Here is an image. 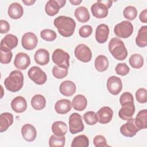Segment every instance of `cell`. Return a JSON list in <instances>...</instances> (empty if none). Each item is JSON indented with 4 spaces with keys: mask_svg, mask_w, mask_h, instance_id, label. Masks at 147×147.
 Instances as JSON below:
<instances>
[{
    "mask_svg": "<svg viewBox=\"0 0 147 147\" xmlns=\"http://www.w3.org/2000/svg\"><path fill=\"white\" fill-rule=\"evenodd\" d=\"M72 108L71 103L68 99H60L56 102L55 105V109L57 113L65 114L68 113Z\"/></svg>",
    "mask_w": 147,
    "mask_h": 147,
    "instance_id": "cell-24",
    "label": "cell"
},
{
    "mask_svg": "<svg viewBox=\"0 0 147 147\" xmlns=\"http://www.w3.org/2000/svg\"><path fill=\"white\" fill-rule=\"evenodd\" d=\"M135 119V123L139 130L145 129L147 127V110H140Z\"/></svg>",
    "mask_w": 147,
    "mask_h": 147,
    "instance_id": "cell-29",
    "label": "cell"
},
{
    "mask_svg": "<svg viewBox=\"0 0 147 147\" xmlns=\"http://www.w3.org/2000/svg\"><path fill=\"white\" fill-rule=\"evenodd\" d=\"M52 59L53 62L60 67L68 68L69 66V55L61 49H56L53 51Z\"/></svg>",
    "mask_w": 147,
    "mask_h": 147,
    "instance_id": "cell-5",
    "label": "cell"
},
{
    "mask_svg": "<svg viewBox=\"0 0 147 147\" xmlns=\"http://www.w3.org/2000/svg\"><path fill=\"white\" fill-rule=\"evenodd\" d=\"M53 24L60 34L64 37L71 36L76 28V22L71 17L64 16L56 17L53 21Z\"/></svg>",
    "mask_w": 147,
    "mask_h": 147,
    "instance_id": "cell-1",
    "label": "cell"
},
{
    "mask_svg": "<svg viewBox=\"0 0 147 147\" xmlns=\"http://www.w3.org/2000/svg\"><path fill=\"white\" fill-rule=\"evenodd\" d=\"M18 38L14 34H8L2 38L1 41L0 50L11 51L18 45Z\"/></svg>",
    "mask_w": 147,
    "mask_h": 147,
    "instance_id": "cell-15",
    "label": "cell"
},
{
    "mask_svg": "<svg viewBox=\"0 0 147 147\" xmlns=\"http://www.w3.org/2000/svg\"><path fill=\"white\" fill-rule=\"evenodd\" d=\"M109 50L118 60H123L127 56V51L123 42L117 37L112 38L109 42Z\"/></svg>",
    "mask_w": 147,
    "mask_h": 147,
    "instance_id": "cell-3",
    "label": "cell"
},
{
    "mask_svg": "<svg viewBox=\"0 0 147 147\" xmlns=\"http://www.w3.org/2000/svg\"><path fill=\"white\" fill-rule=\"evenodd\" d=\"M28 75L30 80L38 85L44 84L47 79L46 74L37 66L32 67L29 69Z\"/></svg>",
    "mask_w": 147,
    "mask_h": 147,
    "instance_id": "cell-8",
    "label": "cell"
},
{
    "mask_svg": "<svg viewBox=\"0 0 147 147\" xmlns=\"http://www.w3.org/2000/svg\"><path fill=\"white\" fill-rule=\"evenodd\" d=\"M69 131L71 134H75L82 131L84 129V126L82 121L81 115L77 113H72L69 117Z\"/></svg>",
    "mask_w": 147,
    "mask_h": 147,
    "instance_id": "cell-7",
    "label": "cell"
},
{
    "mask_svg": "<svg viewBox=\"0 0 147 147\" xmlns=\"http://www.w3.org/2000/svg\"><path fill=\"white\" fill-rule=\"evenodd\" d=\"M34 59L37 64L45 65L49 61V53L45 49H38L34 53Z\"/></svg>",
    "mask_w": 147,
    "mask_h": 147,
    "instance_id": "cell-22",
    "label": "cell"
},
{
    "mask_svg": "<svg viewBox=\"0 0 147 147\" xmlns=\"http://www.w3.org/2000/svg\"><path fill=\"white\" fill-rule=\"evenodd\" d=\"M66 3L65 0H49L45 6L46 14L49 16H53L58 13L60 8L63 7Z\"/></svg>",
    "mask_w": 147,
    "mask_h": 147,
    "instance_id": "cell-12",
    "label": "cell"
},
{
    "mask_svg": "<svg viewBox=\"0 0 147 147\" xmlns=\"http://www.w3.org/2000/svg\"><path fill=\"white\" fill-rule=\"evenodd\" d=\"M10 30V25L9 22L4 20L0 21V32L2 34L7 33Z\"/></svg>",
    "mask_w": 147,
    "mask_h": 147,
    "instance_id": "cell-46",
    "label": "cell"
},
{
    "mask_svg": "<svg viewBox=\"0 0 147 147\" xmlns=\"http://www.w3.org/2000/svg\"><path fill=\"white\" fill-rule=\"evenodd\" d=\"M83 119L88 125H94L98 122L96 113L93 111L86 112L83 115Z\"/></svg>",
    "mask_w": 147,
    "mask_h": 147,
    "instance_id": "cell-38",
    "label": "cell"
},
{
    "mask_svg": "<svg viewBox=\"0 0 147 147\" xmlns=\"http://www.w3.org/2000/svg\"><path fill=\"white\" fill-rule=\"evenodd\" d=\"M68 69L66 68L60 67L57 65H55L52 68V74L53 76L56 79H63L67 76L68 74Z\"/></svg>",
    "mask_w": 147,
    "mask_h": 147,
    "instance_id": "cell-39",
    "label": "cell"
},
{
    "mask_svg": "<svg viewBox=\"0 0 147 147\" xmlns=\"http://www.w3.org/2000/svg\"><path fill=\"white\" fill-rule=\"evenodd\" d=\"M138 131L140 130L135 123V119L132 118L127 120V122L122 125L120 128L121 133L123 136L127 137L134 136Z\"/></svg>",
    "mask_w": 147,
    "mask_h": 147,
    "instance_id": "cell-10",
    "label": "cell"
},
{
    "mask_svg": "<svg viewBox=\"0 0 147 147\" xmlns=\"http://www.w3.org/2000/svg\"><path fill=\"white\" fill-rule=\"evenodd\" d=\"M109 60L106 56L104 55L98 56L94 62L95 69L99 72H103L109 67Z\"/></svg>",
    "mask_w": 147,
    "mask_h": 147,
    "instance_id": "cell-31",
    "label": "cell"
},
{
    "mask_svg": "<svg viewBox=\"0 0 147 147\" xmlns=\"http://www.w3.org/2000/svg\"><path fill=\"white\" fill-rule=\"evenodd\" d=\"M76 19L80 22H86L90 18L88 9L84 6H79L77 7L74 12Z\"/></svg>",
    "mask_w": 147,
    "mask_h": 147,
    "instance_id": "cell-30",
    "label": "cell"
},
{
    "mask_svg": "<svg viewBox=\"0 0 147 147\" xmlns=\"http://www.w3.org/2000/svg\"><path fill=\"white\" fill-rule=\"evenodd\" d=\"M13 56L11 51L0 50V61L2 64H8L10 63Z\"/></svg>",
    "mask_w": 147,
    "mask_h": 147,
    "instance_id": "cell-42",
    "label": "cell"
},
{
    "mask_svg": "<svg viewBox=\"0 0 147 147\" xmlns=\"http://www.w3.org/2000/svg\"><path fill=\"white\" fill-rule=\"evenodd\" d=\"M112 1L98 0L91 6L92 15L97 18H103L108 15V9L111 6Z\"/></svg>",
    "mask_w": 147,
    "mask_h": 147,
    "instance_id": "cell-4",
    "label": "cell"
},
{
    "mask_svg": "<svg viewBox=\"0 0 147 147\" xmlns=\"http://www.w3.org/2000/svg\"><path fill=\"white\" fill-rule=\"evenodd\" d=\"M30 64V59L29 55L24 52L18 53L14 60V65L16 68L20 70L26 69Z\"/></svg>",
    "mask_w": 147,
    "mask_h": 147,
    "instance_id": "cell-16",
    "label": "cell"
},
{
    "mask_svg": "<svg viewBox=\"0 0 147 147\" xmlns=\"http://www.w3.org/2000/svg\"><path fill=\"white\" fill-rule=\"evenodd\" d=\"M41 37L47 41H53L57 37L56 32L49 29H45L41 31L40 32Z\"/></svg>",
    "mask_w": 147,
    "mask_h": 147,
    "instance_id": "cell-37",
    "label": "cell"
},
{
    "mask_svg": "<svg viewBox=\"0 0 147 147\" xmlns=\"http://www.w3.org/2000/svg\"><path fill=\"white\" fill-rule=\"evenodd\" d=\"M21 134L26 141L32 142L36 138L37 131L34 126L26 123L23 125L21 128Z\"/></svg>",
    "mask_w": 147,
    "mask_h": 147,
    "instance_id": "cell-19",
    "label": "cell"
},
{
    "mask_svg": "<svg viewBox=\"0 0 147 147\" xmlns=\"http://www.w3.org/2000/svg\"><path fill=\"white\" fill-rule=\"evenodd\" d=\"M65 138L63 136H57L55 134L52 135L49 139V146L51 147L59 146L63 147L65 145Z\"/></svg>",
    "mask_w": 147,
    "mask_h": 147,
    "instance_id": "cell-35",
    "label": "cell"
},
{
    "mask_svg": "<svg viewBox=\"0 0 147 147\" xmlns=\"http://www.w3.org/2000/svg\"><path fill=\"white\" fill-rule=\"evenodd\" d=\"M13 123V115L7 112L3 113L0 115V132L6 131Z\"/></svg>",
    "mask_w": 147,
    "mask_h": 147,
    "instance_id": "cell-25",
    "label": "cell"
},
{
    "mask_svg": "<svg viewBox=\"0 0 147 147\" xmlns=\"http://www.w3.org/2000/svg\"><path fill=\"white\" fill-rule=\"evenodd\" d=\"M96 116L98 122L101 124H106L111 121L113 111L110 107H102L96 113Z\"/></svg>",
    "mask_w": 147,
    "mask_h": 147,
    "instance_id": "cell-17",
    "label": "cell"
},
{
    "mask_svg": "<svg viewBox=\"0 0 147 147\" xmlns=\"http://www.w3.org/2000/svg\"><path fill=\"white\" fill-rule=\"evenodd\" d=\"M136 43L137 46L144 48L147 45V26H142L138 30L136 38Z\"/></svg>",
    "mask_w": 147,
    "mask_h": 147,
    "instance_id": "cell-28",
    "label": "cell"
},
{
    "mask_svg": "<svg viewBox=\"0 0 147 147\" xmlns=\"http://www.w3.org/2000/svg\"><path fill=\"white\" fill-rule=\"evenodd\" d=\"M8 15L14 20L20 18L24 14V9L22 6L17 2H14L10 5L8 8Z\"/></svg>",
    "mask_w": 147,
    "mask_h": 147,
    "instance_id": "cell-23",
    "label": "cell"
},
{
    "mask_svg": "<svg viewBox=\"0 0 147 147\" xmlns=\"http://www.w3.org/2000/svg\"><path fill=\"white\" fill-rule=\"evenodd\" d=\"M75 56L80 61L87 63L91 61L92 52L90 48L84 44H80L75 49Z\"/></svg>",
    "mask_w": 147,
    "mask_h": 147,
    "instance_id": "cell-9",
    "label": "cell"
},
{
    "mask_svg": "<svg viewBox=\"0 0 147 147\" xmlns=\"http://www.w3.org/2000/svg\"><path fill=\"white\" fill-rule=\"evenodd\" d=\"M76 87L75 84L71 80H65L63 82L59 87L61 94L65 96H71L76 92Z\"/></svg>",
    "mask_w": 147,
    "mask_h": 147,
    "instance_id": "cell-21",
    "label": "cell"
},
{
    "mask_svg": "<svg viewBox=\"0 0 147 147\" xmlns=\"http://www.w3.org/2000/svg\"><path fill=\"white\" fill-rule=\"evenodd\" d=\"M121 109L118 111V116L123 120L127 121L132 118L135 113L134 102H127L121 105Z\"/></svg>",
    "mask_w": 147,
    "mask_h": 147,
    "instance_id": "cell-13",
    "label": "cell"
},
{
    "mask_svg": "<svg viewBox=\"0 0 147 147\" xmlns=\"http://www.w3.org/2000/svg\"><path fill=\"white\" fill-rule=\"evenodd\" d=\"M115 72L117 74L121 76L127 75L130 71V68L126 63H118L115 67Z\"/></svg>",
    "mask_w": 147,
    "mask_h": 147,
    "instance_id": "cell-41",
    "label": "cell"
},
{
    "mask_svg": "<svg viewBox=\"0 0 147 147\" xmlns=\"http://www.w3.org/2000/svg\"><path fill=\"white\" fill-rule=\"evenodd\" d=\"M36 2L35 0H22V2L26 6H30L34 3Z\"/></svg>",
    "mask_w": 147,
    "mask_h": 147,
    "instance_id": "cell-48",
    "label": "cell"
},
{
    "mask_svg": "<svg viewBox=\"0 0 147 147\" xmlns=\"http://www.w3.org/2000/svg\"><path fill=\"white\" fill-rule=\"evenodd\" d=\"M129 64L133 68L138 69L144 65V58L140 54L134 53L129 58Z\"/></svg>",
    "mask_w": 147,
    "mask_h": 147,
    "instance_id": "cell-34",
    "label": "cell"
},
{
    "mask_svg": "<svg viewBox=\"0 0 147 147\" xmlns=\"http://www.w3.org/2000/svg\"><path fill=\"white\" fill-rule=\"evenodd\" d=\"M136 98L140 103H145L147 102V90L144 88L138 89L136 92Z\"/></svg>",
    "mask_w": 147,
    "mask_h": 147,
    "instance_id": "cell-40",
    "label": "cell"
},
{
    "mask_svg": "<svg viewBox=\"0 0 147 147\" xmlns=\"http://www.w3.org/2000/svg\"><path fill=\"white\" fill-rule=\"evenodd\" d=\"M52 131L56 136H63L67 133L68 127L67 124L63 121H57L53 123L52 125Z\"/></svg>",
    "mask_w": 147,
    "mask_h": 147,
    "instance_id": "cell-27",
    "label": "cell"
},
{
    "mask_svg": "<svg viewBox=\"0 0 147 147\" xmlns=\"http://www.w3.org/2000/svg\"><path fill=\"white\" fill-rule=\"evenodd\" d=\"M38 43V38L36 35L32 32L25 33L22 37L21 44L22 47L26 50L34 49Z\"/></svg>",
    "mask_w": 147,
    "mask_h": 147,
    "instance_id": "cell-14",
    "label": "cell"
},
{
    "mask_svg": "<svg viewBox=\"0 0 147 147\" xmlns=\"http://www.w3.org/2000/svg\"><path fill=\"white\" fill-rule=\"evenodd\" d=\"M123 14L125 18L129 20H134L137 15V10L134 6H128L123 11Z\"/></svg>",
    "mask_w": 147,
    "mask_h": 147,
    "instance_id": "cell-36",
    "label": "cell"
},
{
    "mask_svg": "<svg viewBox=\"0 0 147 147\" xmlns=\"http://www.w3.org/2000/svg\"><path fill=\"white\" fill-rule=\"evenodd\" d=\"M109 28L104 24L99 25L95 30V39L98 43H105L108 39Z\"/></svg>",
    "mask_w": 147,
    "mask_h": 147,
    "instance_id": "cell-18",
    "label": "cell"
},
{
    "mask_svg": "<svg viewBox=\"0 0 147 147\" xmlns=\"http://www.w3.org/2000/svg\"><path fill=\"white\" fill-rule=\"evenodd\" d=\"M6 88L13 92L20 91L24 85V76L19 70L11 71L4 81Z\"/></svg>",
    "mask_w": 147,
    "mask_h": 147,
    "instance_id": "cell-2",
    "label": "cell"
},
{
    "mask_svg": "<svg viewBox=\"0 0 147 147\" xmlns=\"http://www.w3.org/2000/svg\"><path fill=\"white\" fill-rule=\"evenodd\" d=\"M92 32V28L91 25H85L81 26L79 30V34L80 37L83 38H87L89 37Z\"/></svg>",
    "mask_w": 147,
    "mask_h": 147,
    "instance_id": "cell-44",
    "label": "cell"
},
{
    "mask_svg": "<svg viewBox=\"0 0 147 147\" xmlns=\"http://www.w3.org/2000/svg\"><path fill=\"white\" fill-rule=\"evenodd\" d=\"M93 143L95 147L108 146L105 137L102 135H97L93 139Z\"/></svg>",
    "mask_w": 147,
    "mask_h": 147,
    "instance_id": "cell-43",
    "label": "cell"
},
{
    "mask_svg": "<svg viewBox=\"0 0 147 147\" xmlns=\"http://www.w3.org/2000/svg\"><path fill=\"white\" fill-rule=\"evenodd\" d=\"M106 86L109 92L114 95H118L122 89L121 79L115 76H111L108 78Z\"/></svg>",
    "mask_w": 147,
    "mask_h": 147,
    "instance_id": "cell-11",
    "label": "cell"
},
{
    "mask_svg": "<svg viewBox=\"0 0 147 147\" xmlns=\"http://www.w3.org/2000/svg\"><path fill=\"white\" fill-rule=\"evenodd\" d=\"M30 103L34 109L36 110H41L45 107L46 99L43 95L37 94L33 96Z\"/></svg>",
    "mask_w": 147,
    "mask_h": 147,
    "instance_id": "cell-32",
    "label": "cell"
},
{
    "mask_svg": "<svg viewBox=\"0 0 147 147\" xmlns=\"http://www.w3.org/2000/svg\"><path fill=\"white\" fill-rule=\"evenodd\" d=\"M11 107L16 113H23L27 108L26 100L23 96H16L12 100L11 102Z\"/></svg>",
    "mask_w": 147,
    "mask_h": 147,
    "instance_id": "cell-20",
    "label": "cell"
},
{
    "mask_svg": "<svg viewBox=\"0 0 147 147\" xmlns=\"http://www.w3.org/2000/svg\"><path fill=\"white\" fill-rule=\"evenodd\" d=\"M89 146V140L84 134L75 137L71 143V147H87Z\"/></svg>",
    "mask_w": 147,
    "mask_h": 147,
    "instance_id": "cell-33",
    "label": "cell"
},
{
    "mask_svg": "<svg viewBox=\"0 0 147 147\" xmlns=\"http://www.w3.org/2000/svg\"><path fill=\"white\" fill-rule=\"evenodd\" d=\"M82 1L81 0H69V2L74 5H78Z\"/></svg>",
    "mask_w": 147,
    "mask_h": 147,
    "instance_id": "cell-49",
    "label": "cell"
},
{
    "mask_svg": "<svg viewBox=\"0 0 147 147\" xmlns=\"http://www.w3.org/2000/svg\"><path fill=\"white\" fill-rule=\"evenodd\" d=\"M139 18L142 22H147V9H144L140 13Z\"/></svg>",
    "mask_w": 147,
    "mask_h": 147,
    "instance_id": "cell-47",
    "label": "cell"
},
{
    "mask_svg": "<svg viewBox=\"0 0 147 147\" xmlns=\"http://www.w3.org/2000/svg\"><path fill=\"white\" fill-rule=\"evenodd\" d=\"M71 105L75 110L82 111L84 110L87 107V99L84 95L78 94L76 95L72 99Z\"/></svg>",
    "mask_w": 147,
    "mask_h": 147,
    "instance_id": "cell-26",
    "label": "cell"
},
{
    "mask_svg": "<svg viewBox=\"0 0 147 147\" xmlns=\"http://www.w3.org/2000/svg\"><path fill=\"white\" fill-rule=\"evenodd\" d=\"M114 32L119 38H127L133 33V26L130 21H123L115 26Z\"/></svg>",
    "mask_w": 147,
    "mask_h": 147,
    "instance_id": "cell-6",
    "label": "cell"
},
{
    "mask_svg": "<svg viewBox=\"0 0 147 147\" xmlns=\"http://www.w3.org/2000/svg\"><path fill=\"white\" fill-rule=\"evenodd\" d=\"M119 102L121 105L125 102H134L133 96L130 92H125L121 95L119 98Z\"/></svg>",
    "mask_w": 147,
    "mask_h": 147,
    "instance_id": "cell-45",
    "label": "cell"
}]
</instances>
